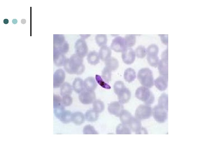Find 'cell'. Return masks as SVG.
I'll return each instance as SVG.
<instances>
[{"label":"cell","instance_id":"obj_1","mask_svg":"<svg viewBox=\"0 0 206 154\" xmlns=\"http://www.w3.org/2000/svg\"><path fill=\"white\" fill-rule=\"evenodd\" d=\"M83 61V58L76 54H74L70 58L66 59L64 65V69L70 74H81L85 70Z\"/></svg>","mask_w":206,"mask_h":154},{"label":"cell","instance_id":"obj_2","mask_svg":"<svg viewBox=\"0 0 206 154\" xmlns=\"http://www.w3.org/2000/svg\"><path fill=\"white\" fill-rule=\"evenodd\" d=\"M114 90L121 103L125 104L128 102L131 98V93L122 82L118 81L115 82L114 85Z\"/></svg>","mask_w":206,"mask_h":154},{"label":"cell","instance_id":"obj_3","mask_svg":"<svg viewBox=\"0 0 206 154\" xmlns=\"http://www.w3.org/2000/svg\"><path fill=\"white\" fill-rule=\"evenodd\" d=\"M137 78L144 86L151 88L154 85V79L152 71L148 68H143L138 71Z\"/></svg>","mask_w":206,"mask_h":154},{"label":"cell","instance_id":"obj_4","mask_svg":"<svg viewBox=\"0 0 206 154\" xmlns=\"http://www.w3.org/2000/svg\"><path fill=\"white\" fill-rule=\"evenodd\" d=\"M135 96L137 98L148 105L153 104L154 100V97L152 93L148 88L144 86L137 88Z\"/></svg>","mask_w":206,"mask_h":154},{"label":"cell","instance_id":"obj_5","mask_svg":"<svg viewBox=\"0 0 206 154\" xmlns=\"http://www.w3.org/2000/svg\"><path fill=\"white\" fill-rule=\"evenodd\" d=\"M146 52L147 59L148 64L152 67H157L159 62L158 56V46L154 44L150 45L146 50Z\"/></svg>","mask_w":206,"mask_h":154},{"label":"cell","instance_id":"obj_6","mask_svg":"<svg viewBox=\"0 0 206 154\" xmlns=\"http://www.w3.org/2000/svg\"><path fill=\"white\" fill-rule=\"evenodd\" d=\"M152 114V110L150 106L141 104L137 108L135 115L136 118L141 120L149 118Z\"/></svg>","mask_w":206,"mask_h":154},{"label":"cell","instance_id":"obj_7","mask_svg":"<svg viewBox=\"0 0 206 154\" xmlns=\"http://www.w3.org/2000/svg\"><path fill=\"white\" fill-rule=\"evenodd\" d=\"M158 69L161 76L168 77V50L166 49L162 54V59L159 61Z\"/></svg>","mask_w":206,"mask_h":154},{"label":"cell","instance_id":"obj_8","mask_svg":"<svg viewBox=\"0 0 206 154\" xmlns=\"http://www.w3.org/2000/svg\"><path fill=\"white\" fill-rule=\"evenodd\" d=\"M96 94L93 90L84 89L79 95V99L81 103L84 104H89L93 103L96 99Z\"/></svg>","mask_w":206,"mask_h":154},{"label":"cell","instance_id":"obj_9","mask_svg":"<svg viewBox=\"0 0 206 154\" xmlns=\"http://www.w3.org/2000/svg\"><path fill=\"white\" fill-rule=\"evenodd\" d=\"M54 113L55 116L62 122L67 123L72 121V113L65 108L54 109Z\"/></svg>","mask_w":206,"mask_h":154},{"label":"cell","instance_id":"obj_10","mask_svg":"<svg viewBox=\"0 0 206 154\" xmlns=\"http://www.w3.org/2000/svg\"><path fill=\"white\" fill-rule=\"evenodd\" d=\"M167 111L158 105L154 107L152 110V114L156 121L159 123H163L167 119Z\"/></svg>","mask_w":206,"mask_h":154},{"label":"cell","instance_id":"obj_11","mask_svg":"<svg viewBox=\"0 0 206 154\" xmlns=\"http://www.w3.org/2000/svg\"><path fill=\"white\" fill-rule=\"evenodd\" d=\"M76 54L80 57L83 58L87 54L88 48L86 41L83 39H78L75 44Z\"/></svg>","mask_w":206,"mask_h":154},{"label":"cell","instance_id":"obj_12","mask_svg":"<svg viewBox=\"0 0 206 154\" xmlns=\"http://www.w3.org/2000/svg\"><path fill=\"white\" fill-rule=\"evenodd\" d=\"M111 48L116 52H122L126 48L124 38L118 36L112 40Z\"/></svg>","mask_w":206,"mask_h":154},{"label":"cell","instance_id":"obj_13","mask_svg":"<svg viewBox=\"0 0 206 154\" xmlns=\"http://www.w3.org/2000/svg\"><path fill=\"white\" fill-rule=\"evenodd\" d=\"M122 57L124 63L128 64H131L135 60V52L131 47H127L122 52Z\"/></svg>","mask_w":206,"mask_h":154},{"label":"cell","instance_id":"obj_14","mask_svg":"<svg viewBox=\"0 0 206 154\" xmlns=\"http://www.w3.org/2000/svg\"><path fill=\"white\" fill-rule=\"evenodd\" d=\"M66 74L64 71L61 69L57 70L53 76V87L58 88L61 86L65 80Z\"/></svg>","mask_w":206,"mask_h":154},{"label":"cell","instance_id":"obj_15","mask_svg":"<svg viewBox=\"0 0 206 154\" xmlns=\"http://www.w3.org/2000/svg\"><path fill=\"white\" fill-rule=\"evenodd\" d=\"M108 109L110 114L119 117L124 110V107L120 102L115 101L108 104Z\"/></svg>","mask_w":206,"mask_h":154},{"label":"cell","instance_id":"obj_16","mask_svg":"<svg viewBox=\"0 0 206 154\" xmlns=\"http://www.w3.org/2000/svg\"><path fill=\"white\" fill-rule=\"evenodd\" d=\"M168 77L161 76L156 79L154 84L156 88L159 90H165L167 87Z\"/></svg>","mask_w":206,"mask_h":154},{"label":"cell","instance_id":"obj_17","mask_svg":"<svg viewBox=\"0 0 206 154\" xmlns=\"http://www.w3.org/2000/svg\"><path fill=\"white\" fill-rule=\"evenodd\" d=\"M112 51L110 48L106 45L101 47L99 51L100 58L102 60L105 61L111 57Z\"/></svg>","mask_w":206,"mask_h":154},{"label":"cell","instance_id":"obj_18","mask_svg":"<svg viewBox=\"0 0 206 154\" xmlns=\"http://www.w3.org/2000/svg\"><path fill=\"white\" fill-rule=\"evenodd\" d=\"M66 59L64 54L54 50V60L56 66H60L64 65Z\"/></svg>","mask_w":206,"mask_h":154},{"label":"cell","instance_id":"obj_19","mask_svg":"<svg viewBox=\"0 0 206 154\" xmlns=\"http://www.w3.org/2000/svg\"><path fill=\"white\" fill-rule=\"evenodd\" d=\"M72 87L74 90L79 94L85 89L84 81L81 78L78 77L75 78L72 83Z\"/></svg>","mask_w":206,"mask_h":154},{"label":"cell","instance_id":"obj_20","mask_svg":"<svg viewBox=\"0 0 206 154\" xmlns=\"http://www.w3.org/2000/svg\"><path fill=\"white\" fill-rule=\"evenodd\" d=\"M84 84L85 89L88 90L94 91L97 86L94 78L92 77L86 78L84 81Z\"/></svg>","mask_w":206,"mask_h":154},{"label":"cell","instance_id":"obj_21","mask_svg":"<svg viewBox=\"0 0 206 154\" xmlns=\"http://www.w3.org/2000/svg\"><path fill=\"white\" fill-rule=\"evenodd\" d=\"M100 58L99 54L95 51L90 52L87 58L88 63L92 65H96L98 63Z\"/></svg>","mask_w":206,"mask_h":154},{"label":"cell","instance_id":"obj_22","mask_svg":"<svg viewBox=\"0 0 206 154\" xmlns=\"http://www.w3.org/2000/svg\"><path fill=\"white\" fill-rule=\"evenodd\" d=\"M105 66L111 71L116 70L119 65L117 60L114 57H110L105 61Z\"/></svg>","mask_w":206,"mask_h":154},{"label":"cell","instance_id":"obj_23","mask_svg":"<svg viewBox=\"0 0 206 154\" xmlns=\"http://www.w3.org/2000/svg\"><path fill=\"white\" fill-rule=\"evenodd\" d=\"M85 117L82 113L76 112L72 114V121L76 125H80L84 122Z\"/></svg>","mask_w":206,"mask_h":154},{"label":"cell","instance_id":"obj_24","mask_svg":"<svg viewBox=\"0 0 206 154\" xmlns=\"http://www.w3.org/2000/svg\"><path fill=\"white\" fill-rule=\"evenodd\" d=\"M136 77V72L133 68H128L124 71V78L126 82L129 83L133 82L134 80Z\"/></svg>","mask_w":206,"mask_h":154},{"label":"cell","instance_id":"obj_25","mask_svg":"<svg viewBox=\"0 0 206 154\" xmlns=\"http://www.w3.org/2000/svg\"><path fill=\"white\" fill-rule=\"evenodd\" d=\"M60 88V94L62 96L70 95L72 92V87L68 82H65L62 85Z\"/></svg>","mask_w":206,"mask_h":154},{"label":"cell","instance_id":"obj_26","mask_svg":"<svg viewBox=\"0 0 206 154\" xmlns=\"http://www.w3.org/2000/svg\"><path fill=\"white\" fill-rule=\"evenodd\" d=\"M98 114L93 109L89 110L86 112L85 117L88 121H94L98 119L99 117Z\"/></svg>","mask_w":206,"mask_h":154},{"label":"cell","instance_id":"obj_27","mask_svg":"<svg viewBox=\"0 0 206 154\" xmlns=\"http://www.w3.org/2000/svg\"><path fill=\"white\" fill-rule=\"evenodd\" d=\"M158 105L168 110V96L166 94H162L158 99Z\"/></svg>","mask_w":206,"mask_h":154},{"label":"cell","instance_id":"obj_28","mask_svg":"<svg viewBox=\"0 0 206 154\" xmlns=\"http://www.w3.org/2000/svg\"><path fill=\"white\" fill-rule=\"evenodd\" d=\"M103 102L100 100H95L93 103V109L99 113L103 111L104 109Z\"/></svg>","mask_w":206,"mask_h":154},{"label":"cell","instance_id":"obj_29","mask_svg":"<svg viewBox=\"0 0 206 154\" xmlns=\"http://www.w3.org/2000/svg\"><path fill=\"white\" fill-rule=\"evenodd\" d=\"M116 133L117 134H130L131 130L126 125L120 123L117 126L116 128Z\"/></svg>","mask_w":206,"mask_h":154},{"label":"cell","instance_id":"obj_30","mask_svg":"<svg viewBox=\"0 0 206 154\" xmlns=\"http://www.w3.org/2000/svg\"><path fill=\"white\" fill-rule=\"evenodd\" d=\"M54 109L65 108L62 100V98L59 95H54Z\"/></svg>","mask_w":206,"mask_h":154},{"label":"cell","instance_id":"obj_31","mask_svg":"<svg viewBox=\"0 0 206 154\" xmlns=\"http://www.w3.org/2000/svg\"><path fill=\"white\" fill-rule=\"evenodd\" d=\"M96 43L99 46L106 45L107 42V37L105 34H98L95 36Z\"/></svg>","mask_w":206,"mask_h":154},{"label":"cell","instance_id":"obj_32","mask_svg":"<svg viewBox=\"0 0 206 154\" xmlns=\"http://www.w3.org/2000/svg\"><path fill=\"white\" fill-rule=\"evenodd\" d=\"M124 38L127 47H130L135 44L136 37L134 35H126Z\"/></svg>","mask_w":206,"mask_h":154},{"label":"cell","instance_id":"obj_33","mask_svg":"<svg viewBox=\"0 0 206 154\" xmlns=\"http://www.w3.org/2000/svg\"><path fill=\"white\" fill-rule=\"evenodd\" d=\"M132 116L131 113L129 112L124 109L119 117L122 123L126 125L129 120Z\"/></svg>","mask_w":206,"mask_h":154},{"label":"cell","instance_id":"obj_34","mask_svg":"<svg viewBox=\"0 0 206 154\" xmlns=\"http://www.w3.org/2000/svg\"><path fill=\"white\" fill-rule=\"evenodd\" d=\"M135 54L137 57L142 58H144L146 54V50L145 47L142 46H138L136 48Z\"/></svg>","mask_w":206,"mask_h":154},{"label":"cell","instance_id":"obj_35","mask_svg":"<svg viewBox=\"0 0 206 154\" xmlns=\"http://www.w3.org/2000/svg\"><path fill=\"white\" fill-rule=\"evenodd\" d=\"M111 71L105 66L102 71V76L106 82H109L111 80Z\"/></svg>","mask_w":206,"mask_h":154},{"label":"cell","instance_id":"obj_36","mask_svg":"<svg viewBox=\"0 0 206 154\" xmlns=\"http://www.w3.org/2000/svg\"><path fill=\"white\" fill-rule=\"evenodd\" d=\"M84 134H98V133L94 127L90 125L85 126L83 129Z\"/></svg>","mask_w":206,"mask_h":154},{"label":"cell","instance_id":"obj_37","mask_svg":"<svg viewBox=\"0 0 206 154\" xmlns=\"http://www.w3.org/2000/svg\"><path fill=\"white\" fill-rule=\"evenodd\" d=\"M96 79L98 83L103 88L106 89H110V86L103 81L100 76L96 75Z\"/></svg>","mask_w":206,"mask_h":154},{"label":"cell","instance_id":"obj_38","mask_svg":"<svg viewBox=\"0 0 206 154\" xmlns=\"http://www.w3.org/2000/svg\"><path fill=\"white\" fill-rule=\"evenodd\" d=\"M62 100L64 106H70L73 102V98L70 95H66L62 96Z\"/></svg>","mask_w":206,"mask_h":154},{"label":"cell","instance_id":"obj_39","mask_svg":"<svg viewBox=\"0 0 206 154\" xmlns=\"http://www.w3.org/2000/svg\"><path fill=\"white\" fill-rule=\"evenodd\" d=\"M161 41L165 44L167 45L168 44V37L167 38V36H163V35H161Z\"/></svg>","mask_w":206,"mask_h":154},{"label":"cell","instance_id":"obj_40","mask_svg":"<svg viewBox=\"0 0 206 154\" xmlns=\"http://www.w3.org/2000/svg\"><path fill=\"white\" fill-rule=\"evenodd\" d=\"M3 23L5 24H7L9 23V20L7 19H5L3 20Z\"/></svg>","mask_w":206,"mask_h":154}]
</instances>
